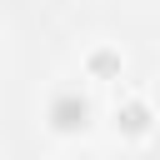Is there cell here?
I'll use <instances>...</instances> for the list:
<instances>
[{"instance_id": "cell-1", "label": "cell", "mask_w": 160, "mask_h": 160, "mask_svg": "<svg viewBox=\"0 0 160 160\" xmlns=\"http://www.w3.org/2000/svg\"><path fill=\"white\" fill-rule=\"evenodd\" d=\"M90 120V100L80 95V90H60L55 100H50V125L55 130H80Z\"/></svg>"}, {"instance_id": "cell-2", "label": "cell", "mask_w": 160, "mask_h": 160, "mask_svg": "<svg viewBox=\"0 0 160 160\" xmlns=\"http://www.w3.org/2000/svg\"><path fill=\"white\" fill-rule=\"evenodd\" d=\"M115 125L130 130V135H145V130H150V105H145V100H125V105L115 110Z\"/></svg>"}, {"instance_id": "cell-3", "label": "cell", "mask_w": 160, "mask_h": 160, "mask_svg": "<svg viewBox=\"0 0 160 160\" xmlns=\"http://www.w3.org/2000/svg\"><path fill=\"white\" fill-rule=\"evenodd\" d=\"M115 70H120V60H115L110 50H95V55H90V75H115Z\"/></svg>"}]
</instances>
